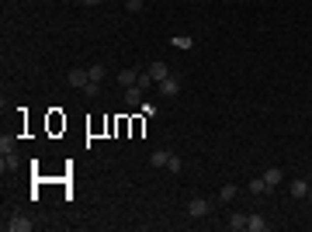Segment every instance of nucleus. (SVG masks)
<instances>
[{"label": "nucleus", "mask_w": 312, "mask_h": 232, "mask_svg": "<svg viewBox=\"0 0 312 232\" xmlns=\"http://www.w3.org/2000/svg\"><path fill=\"white\" fill-rule=\"evenodd\" d=\"M208 212H212V201H205V197H191V201H188V215H195V218H205Z\"/></svg>", "instance_id": "1"}, {"label": "nucleus", "mask_w": 312, "mask_h": 232, "mask_svg": "<svg viewBox=\"0 0 312 232\" xmlns=\"http://www.w3.org/2000/svg\"><path fill=\"white\" fill-rule=\"evenodd\" d=\"M66 83L77 87V90H83V87L90 83V73H87V70H70V73H66Z\"/></svg>", "instance_id": "2"}, {"label": "nucleus", "mask_w": 312, "mask_h": 232, "mask_svg": "<svg viewBox=\"0 0 312 232\" xmlns=\"http://www.w3.org/2000/svg\"><path fill=\"white\" fill-rule=\"evenodd\" d=\"M4 229H7V232H32V218H24V215H14L11 222H4Z\"/></svg>", "instance_id": "3"}, {"label": "nucleus", "mask_w": 312, "mask_h": 232, "mask_svg": "<svg viewBox=\"0 0 312 232\" xmlns=\"http://www.w3.org/2000/svg\"><path fill=\"white\" fill-rule=\"evenodd\" d=\"M160 94H167V97H177V94H180V80H177V77H167V80H160Z\"/></svg>", "instance_id": "4"}, {"label": "nucleus", "mask_w": 312, "mask_h": 232, "mask_svg": "<svg viewBox=\"0 0 312 232\" xmlns=\"http://www.w3.org/2000/svg\"><path fill=\"white\" fill-rule=\"evenodd\" d=\"M288 194H292V197H309V180L295 177V180H292V187H288Z\"/></svg>", "instance_id": "5"}, {"label": "nucleus", "mask_w": 312, "mask_h": 232, "mask_svg": "<svg viewBox=\"0 0 312 232\" xmlns=\"http://www.w3.org/2000/svg\"><path fill=\"white\" fill-rule=\"evenodd\" d=\"M125 104H129V108H142V87H129V90H125Z\"/></svg>", "instance_id": "6"}, {"label": "nucleus", "mask_w": 312, "mask_h": 232, "mask_svg": "<svg viewBox=\"0 0 312 232\" xmlns=\"http://www.w3.org/2000/svg\"><path fill=\"white\" fill-rule=\"evenodd\" d=\"M170 149H156L153 156H149V167H163V170H167V163H170Z\"/></svg>", "instance_id": "7"}, {"label": "nucleus", "mask_w": 312, "mask_h": 232, "mask_svg": "<svg viewBox=\"0 0 312 232\" xmlns=\"http://www.w3.org/2000/svg\"><path fill=\"white\" fill-rule=\"evenodd\" d=\"M149 77H153V83H160V80H167V77H170L167 62H153V66H149Z\"/></svg>", "instance_id": "8"}, {"label": "nucleus", "mask_w": 312, "mask_h": 232, "mask_svg": "<svg viewBox=\"0 0 312 232\" xmlns=\"http://www.w3.org/2000/svg\"><path fill=\"white\" fill-rule=\"evenodd\" d=\"M246 229L250 232H264L267 229V218H264V215H250V218H246Z\"/></svg>", "instance_id": "9"}, {"label": "nucleus", "mask_w": 312, "mask_h": 232, "mask_svg": "<svg viewBox=\"0 0 312 232\" xmlns=\"http://www.w3.org/2000/svg\"><path fill=\"white\" fill-rule=\"evenodd\" d=\"M118 83H125V87H136V83H139V70H121V73H118Z\"/></svg>", "instance_id": "10"}, {"label": "nucleus", "mask_w": 312, "mask_h": 232, "mask_svg": "<svg viewBox=\"0 0 312 232\" xmlns=\"http://www.w3.org/2000/svg\"><path fill=\"white\" fill-rule=\"evenodd\" d=\"M246 218H250V215H243V212L229 215V229H233V232H243V229H246Z\"/></svg>", "instance_id": "11"}, {"label": "nucleus", "mask_w": 312, "mask_h": 232, "mask_svg": "<svg viewBox=\"0 0 312 232\" xmlns=\"http://www.w3.org/2000/svg\"><path fill=\"white\" fill-rule=\"evenodd\" d=\"M264 180H267V187H277V184H281V170H277V167H267V170H264Z\"/></svg>", "instance_id": "12"}, {"label": "nucleus", "mask_w": 312, "mask_h": 232, "mask_svg": "<svg viewBox=\"0 0 312 232\" xmlns=\"http://www.w3.org/2000/svg\"><path fill=\"white\" fill-rule=\"evenodd\" d=\"M267 191H271V187H267L264 177H254V180H250V194H267Z\"/></svg>", "instance_id": "13"}, {"label": "nucleus", "mask_w": 312, "mask_h": 232, "mask_svg": "<svg viewBox=\"0 0 312 232\" xmlns=\"http://www.w3.org/2000/svg\"><path fill=\"white\" fill-rule=\"evenodd\" d=\"M170 45H174V49H191V45H195V39H191V35H174V39H170Z\"/></svg>", "instance_id": "14"}, {"label": "nucleus", "mask_w": 312, "mask_h": 232, "mask_svg": "<svg viewBox=\"0 0 312 232\" xmlns=\"http://www.w3.org/2000/svg\"><path fill=\"white\" fill-rule=\"evenodd\" d=\"M87 73H90V80H94V83H101V80H104V73H108V70H104V62H94V66H90Z\"/></svg>", "instance_id": "15"}, {"label": "nucleus", "mask_w": 312, "mask_h": 232, "mask_svg": "<svg viewBox=\"0 0 312 232\" xmlns=\"http://www.w3.org/2000/svg\"><path fill=\"white\" fill-rule=\"evenodd\" d=\"M236 197V184H226L222 191H219V201H233Z\"/></svg>", "instance_id": "16"}, {"label": "nucleus", "mask_w": 312, "mask_h": 232, "mask_svg": "<svg viewBox=\"0 0 312 232\" xmlns=\"http://www.w3.org/2000/svg\"><path fill=\"white\" fill-rule=\"evenodd\" d=\"M0 167H4V174H7V170H18V156H14V153H7Z\"/></svg>", "instance_id": "17"}, {"label": "nucleus", "mask_w": 312, "mask_h": 232, "mask_svg": "<svg viewBox=\"0 0 312 232\" xmlns=\"http://www.w3.org/2000/svg\"><path fill=\"white\" fill-rule=\"evenodd\" d=\"M7 153H14V139H11V136L0 139V156H7Z\"/></svg>", "instance_id": "18"}, {"label": "nucleus", "mask_w": 312, "mask_h": 232, "mask_svg": "<svg viewBox=\"0 0 312 232\" xmlns=\"http://www.w3.org/2000/svg\"><path fill=\"white\" fill-rule=\"evenodd\" d=\"M125 7H129V11H132V14H139V11H142V7H146V0H125Z\"/></svg>", "instance_id": "19"}, {"label": "nucleus", "mask_w": 312, "mask_h": 232, "mask_svg": "<svg viewBox=\"0 0 312 232\" xmlns=\"http://www.w3.org/2000/svg\"><path fill=\"white\" fill-rule=\"evenodd\" d=\"M98 90H101V83H94V80H90V83L83 87V94H87V97H94V94H98Z\"/></svg>", "instance_id": "20"}, {"label": "nucleus", "mask_w": 312, "mask_h": 232, "mask_svg": "<svg viewBox=\"0 0 312 232\" xmlns=\"http://www.w3.org/2000/svg\"><path fill=\"white\" fill-rule=\"evenodd\" d=\"M167 170H174V174H177V170H180V156H170V163H167Z\"/></svg>", "instance_id": "21"}, {"label": "nucleus", "mask_w": 312, "mask_h": 232, "mask_svg": "<svg viewBox=\"0 0 312 232\" xmlns=\"http://www.w3.org/2000/svg\"><path fill=\"white\" fill-rule=\"evenodd\" d=\"M80 4H87V7H98L101 0H80Z\"/></svg>", "instance_id": "22"}]
</instances>
